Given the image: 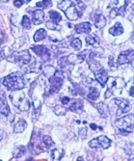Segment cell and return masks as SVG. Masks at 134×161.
<instances>
[{"mask_svg":"<svg viewBox=\"0 0 134 161\" xmlns=\"http://www.w3.org/2000/svg\"><path fill=\"white\" fill-rule=\"evenodd\" d=\"M58 7L65 13L67 19L70 20L80 19L86 9L85 4L81 0H63L61 3H59Z\"/></svg>","mask_w":134,"mask_h":161,"instance_id":"cell-1","label":"cell"},{"mask_svg":"<svg viewBox=\"0 0 134 161\" xmlns=\"http://www.w3.org/2000/svg\"><path fill=\"white\" fill-rule=\"evenodd\" d=\"M1 83L8 90H11V91L21 90L25 87L24 76L20 72H13V74L3 77L1 79Z\"/></svg>","mask_w":134,"mask_h":161,"instance_id":"cell-2","label":"cell"},{"mask_svg":"<svg viewBox=\"0 0 134 161\" xmlns=\"http://www.w3.org/2000/svg\"><path fill=\"white\" fill-rule=\"evenodd\" d=\"M10 99L14 107H17L20 111H28L30 109V101L25 97V94L22 90L13 91L10 95Z\"/></svg>","mask_w":134,"mask_h":161,"instance_id":"cell-3","label":"cell"},{"mask_svg":"<svg viewBox=\"0 0 134 161\" xmlns=\"http://www.w3.org/2000/svg\"><path fill=\"white\" fill-rule=\"evenodd\" d=\"M63 80H64V75L62 72L55 71V74L48 78L49 87L47 89H46V91H47V94H46V95L48 96V95H53V94L59 93V91L61 90L62 85H63Z\"/></svg>","mask_w":134,"mask_h":161,"instance_id":"cell-4","label":"cell"},{"mask_svg":"<svg viewBox=\"0 0 134 161\" xmlns=\"http://www.w3.org/2000/svg\"><path fill=\"white\" fill-rule=\"evenodd\" d=\"M109 110L111 113H115L117 116H121L130 110V104L126 99L114 98L109 103Z\"/></svg>","mask_w":134,"mask_h":161,"instance_id":"cell-5","label":"cell"},{"mask_svg":"<svg viewBox=\"0 0 134 161\" xmlns=\"http://www.w3.org/2000/svg\"><path fill=\"white\" fill-rule=\"evenodd\" d=\"M31 59H32V56L30 53H29L28 50H23L21 52L14 51L10 55V57L7 58V60L9 62L17 64L19 67H23V66L29 64L31 62Z\"/></svg>","mask_w":134,"mask_h":161,"instance_id":"cell-6","label":"cell"},{"mask_svg":"<svg viewBox=\"0 0 134 161\" xmlns=\"http://www.w3.org/2000/svg\"><path fill=\"white\" fill-rule=\"evenodd\" d=\"M133 119H134V115L129 114L126 117H123V118L117 120L115 125L122 131V133L124 134L131 133L133 132Z\"/></svg>","mask_w":134,"mask_h":161,"instance_id":"cell-7","label":"cell"},{"mask_svg":"<svg viewBox=\"0 0 134 161\" xmlns=\"http://www.w3.org/2000/svg\"><path fill=\"white\" fill-rule=\"evenodd\" d=\"M90 67H91V69L94 71L95 77L98 80V82L100 84V86L101 87L105 86L107 79H108L107 71L101 67V65H99L97 61H94V60H93V62L90 63Z\"/></svg>","mask_w":134,"mask_h":161,"instance_id":"cell-8","label":"cell"},{"mask_svg":"<svg viewBox=\"0 0 134 161\" xmlns=\"http://www.w3.org/2000/svg\"><path fill=\"white\" fill-rule=\"evenodd\" d=\"M108 82V88L107 92L105 93V98H108L115 91L116 89H122L126 86V82L123 78L121 77H108L107 79Z\"/></svg>","mask_w":134,"mask_h":161,"instance_id":"cell-9","label":"cell"},{"mask_svg":"<svg viewBox=\"0 0 134 161\" xmlns=\"http://www.w3.org/2000/svg\"><path fill=\"white\" fill-rule=\"evenodd\" d=\"M110 146H111V140L104 135L98 136L89 142V147L92 149H99L100 148L103 150H106L110 147Z\"/></svg>","mask_w":134,"mask_h":161,"instance_id":"cell-10","label":"cell"},{"mask_svg":"<svg viewBox=\"0 0 134 161\" xmlns=\"http://www.w3.org/2000/svg\"><path fill=\"white\" fill-rule=\"evenodd\" d=\"M31 49L44 61H49L51 58V53L46 46H32Z\"/></svg>","mask_w":134,"mask_h":161,"instance_id":"cell-11","label":"cell"},{"mask_svg":"<svg viewBox=\"0 0 134 161\" xmlns=\"http://www.w3.org/2000/svg\"><path fill=\"white\" fill-rule=\"evenodd\" d=\"M133 55L134 52L133 50H126L123 51L118 57V65H126V64H130L133 61Z\"/></svg>","mask_w":134,"mask_h":161,"instance_id":"cell-12","label":"cell"},{"mask_svg":"<svg viewBox=\"0 0 134 161\" xmlns=\"http://www.w3.org/2000/svg\"><path fill=\"white\" fill-rule=\"evenodd\" d=\"M91 19L93 20L94 25L98 29L103 28L106 24V19L104 18V16L100 13H92L91 14Z\"/></svg>","mask_w":134,"mask_h":161,"instance_id":"cell-13","label":"cell"},{"mask_svg":"<svg viewBox=\"0 0 134 161\" xmlns=\"http://www.w3.org/2000/svg\"><path fill=\"white\" fill-rule=\"evenodd\" d=\"M74 27H75V32L77 34H89L92 30V24L90 22H82L76 24Z\"/></svg>","mask_w":134,"mask_h":161,"instance_id":"cell-14","label":"cell"},{"mask_svg":"<svg viewBox=\"0 0 134 161\" xmlns=\"http://www.w3.org/2000/svg\"><path fill=\"white\" fill-rule=\"evenodd\" d=\"M44 19V12L42 10H35L32 12V20L35 25L41 24Z\"/></svg>","mask_w":134,"mask_h":161,"instance_id":"cell-15","label":"cell"},{"mask_svg":"<svg viewBox=\"0 0 134 161\" xmlns=\"http://www.w3.org/2000/svg\"><path fill=\"white\" fill-rule=\"evenodd\" d=\"M69 105V109L71 112H79L83 109V101L80 99H70Z\"/></svg>","mask_w":134,"mask_h":161,"instance_id":"cell-16","label":"cell"},{"mask_svg":"<svg viewBox=\"0 0 134 161\" xmlns=\"http://www.w3.org/2000/svg\"><path fill=\"white\" fill-rule=\"evenodd\" d=\"M42 70V63L38 60H34L33 63L26 69V72H33V74H39Z\"/></svg>","mask_w":134,"mask_h":161,"instance_id":"cell-17","label":"cell"},{"mask_svg":"<svg viewBox=\"0 0 134 161\" xmlns=\"http://www.w3.org/2000/svg\"><path fill=\"white\" fill-rule=\"evenodd\" d=\"M85 41H86V42H87V45H89V46H92V47H100V41H99V39L96 36V35H91V36H87L86 38H85Z\"/></svg>","mask_w":134,"mask_h":161,"instance_id":"cell-18","label":"cell"},{"mask_svg":"<svg viewBox=\"0 0 134 161\" xmlns=\"http://www.w3.org/2000/svg\"><path fill=\"white\" fill-rule=\"evenodd\" d=\"M109 33L112 36H120L124 33V27L120 22H117L112 28L109 29Z\"/></svg>","mask_w":134,"mask_h":161,"instance_id":"cell-19","label":"cell"},{"mask_svg":"<svg viewBox=\"0 0 134 161\" xmlns=\"http://www.w3.org/2000/svg\"><path fill=\"white\" fill-rule=\"evenodd\" d=\"M0 113L3 114L4 116L8 117L10 115V108H9V105L7 103V101H6V98L5 97H2V98H0Z\"/></svg>","mask_w":134,"mask_h":161,"instance_id":"cell-20","label":"cell"},{"mask_svg":"<svg viewBox=\"0 0 134 161\" xmlns=\"http://www.w3.org/2000/svg\"><path fill=\"white\" fill-rule=\"evenodd\" d=\"M27 127V123L24 120H20L14 127V133H21L23 132V130Z\"/></svg>","mask_w":134,"mask_h":161,"instance_id":"cell-21","label":"cell"},{"mask_svg":"<svg viewBox=\"0 0 134 161\" xmlns=\"http://www.w3.org/2000/svg\"><path fill=\"white\" fill-rule=\"evenodd\" d=\"M98 97H99V90L96 87H91L90 90H89L88 95H87V97L89 99L95 101V100H97L98 98Z\"/></svg>","mask_w":134,"mask_h":161,"instance_id":"cell-22","label":"cell"},{"mask_svg":"<svg viewBox=\"0 0 134 161\" xmlns=\"http://www.w3.org/2000/svg\"><path fill=\"white\" fill-rule=\"evenodd\" d=\"M46 37H47V31L44 30L43 28H41V29H39V30L35 33V35H34V41L36 42H41V41L44 40V39H46Z\"/></svg>","mask_w":134,"mask_h":161,"instance_id":"cell-23","label":"cell"},{"mask_svg":"<svg viewBox=\"0 0 134 161\" xmlns=\"http://www.w3.org/2000/svg\"><path fill=\"white\" fill-rule=\"evenodd\" d=\"M50 156L52 160H61L62 157L64 156V151L59 150V149H54L50 152Z\"/></svg>","mask_w":134,"mask_h":161,"instance_id":"cell-24","label":"cell"},{"mask_svg":"<svg viewBox=\"0 0 134 161\" xmlns=\"http://www.w3.org/2000/svg\"><path fill=\"white\" fill-rule=\"evenodd\" d=\"M13 52H14V51L12 50L11 47H3L1 50H0V61H1V60H4V59L7 60V58H9L10 55H11Z\"/></svg>","mask_w":134,"mask_h":161,"instance_id":"cell-25","label":"cell"},{"mask_svg":"<svg viewBox=\"0 0 134 161\" xmlns=\"http://www.w3.org/2000/svg\"><path fill=\"white\" fill-rule=\"evenodd\" d=\"M49 18H50L51 21H53L54 23H57V24L62 20V16L56 11L49 12Z\"/></svg>","mask_w":134,"mask_h":161,"instance_id":"cell-26","label":"cell"},{"mask_svg":"<svg viewBox=\"0 0 134 161\" xmlns=\"http://www.w3.org/2000/svg\"><path fill=\"white\" fill-rule=\"evenodd\" d=\"M42 144L44 145V147H46L47 149H50L52 146L54 145V142H53V140L51 139V137L50 136H48V135H44L43 137H42Z\"/></svg>","mask_w":134,"mask_h":161,"instance_id":"cell-27","label":"cell"},{"mask_svg":"<svg viewBox=\"0 0 134 161\" xmlns=\"http://www.w3.org/2000/svg\"><path fill=\"white\" fill-rule=\"evenodd\" d=\"M24 153H25V148L23 147V146H18V147L14 149V157L20 158Z\"/></svg>","mask_w":134,"mask_h":161,"instance_id":"cell-28","label":"cell"},{"mask_svg":"<svg viewBox=\"0 0 134 161\" xmlns=\"http://www.w3.org/2000/svg\"><path fill=\"white\" fill-rule=\"evenodd\" d=\"M36 5L37 7H40L42 9H48L52 6V1L51 0H42L41 2H38Z\"/></svg>","mask_w":134,"mask_h":161,"instance_id":"cell-29","label":"cell"},{"mask_svg":"<svg viewBox=\"0 0 134 161\" xmlns=\"http://www.w3.org/2000/svg\"><path fill=\"white\" fill-rule=\"evenodd\" d=\"M70 46L75 49V50H80L82 47V43L81 41L77 38H74L71 42H70Z\"/></svg>","mask_w":134,"mask_h":161,"instance_id":"cell-30","label":"cell"},{"mask_svg":"<svg viewBox=\"0 0 134 161\" xmlns=\"http://www.w3.org/2000/svg\"><path fill=\"white\" fill-rule=\"evenodd\" d=\"M21 25L24 29H30L31 28V19L28 16H23Z\"/></svg>","mask_w":134,"mask_h":161,"instance_id":"cell-31","label":"cell"},{"mask_svg":"<svg viewBox=\"0 0 134 161\" xmlns=\"http://www.w3.org/2000/svg\"><path fill=\"white\" fill-rule=\"evenodd\" d=\"M43 71H44V75H46V76L47 78H49L50 76H52L55 74L56 69L52 66H47L46 68H44V70Z\"/></svg>","mask_w":134,"mask_h":161,"instance_id":"cell-32","label":"cell"},{"mask_svg":"<svg viewBox=\"0 0 134 161\" xmlns=\"http://www.w3.org/2000/svg\"><path fill=\"white\" fill-rule=\"evenodd\" d=\"M66 112H67V110H66V108H65L64 105H62V106H61V105H56V106L54 107V113H55L57 116L65 115Z\"/></svg>","mask_w":134,"mask_h":161,"instance_id":"cell-33","label":"cell"},{"mask_svg":"<svg viewBox=\"0 0 134 161\" xmlns=\"http://www.w3.org/2000/svg\"><path fill=\"white\" fill-rule=\"evenodd\" d=\"M47 27L51 29V30H56V31H60L61 30V26L58 25L57 23H54L53 21H47Z\"/></svg>","mask_w":134,"mask_h":161,"instance_id":"cell-34","label":"cell"},{"mask_svg":"<svg viewBox=\"0 0 134 161\" xmlns=\"http://www.w3.org/2000/svg\"><path fill=\"white\" fill-rule=\"evenodd\" d=\"M58 64L61 68H65L69 65V61H68V57L67 56H64V57H61L60 59L58 60Z\"/></svg>","mask_w":134,"mask_h":161,"instance_id":"cell-35","label":"cell"},{"mask_svg":"<svg viewBox=\"0 0 134 161\" xmlns=\"http://www.w3.org/2000/svg\"><path fill=\"white\" fill-rule=\"evenodd\" d=\"M96 107L98 108V110L99 114H100L102 117H106L105 110H104V105H103L102 102H100V103H98V104H96Z\"/></svg>","mask_w":134,"mask_h":161,"instance_id":"cell-36","label":"cell"},{"mask_svg":"<svg viewBox=\"0 0 134 161\" xmlns=\"http://www.w3.org/2000/svg\"><path fill=\"white\" fill-rule=\"evenodd\" d=\"M108 66L111 68V69H115L117 67H116V64H114V58L112 56H110L109 58V62H108Z\"/></svg>","mask_w":134,"mask_h":161,"instance_id":"cell-37","label":"cell"},{"mask_svg":"<svg viewBox=\"0 0 134 161\" xmlns=\"http://www.w3.org/2000/svg\"><path fill=\"white\" fill-rule=\"evenodd\" d=\"M61 101H62V104H63L64 106H67V105H69V103H70V98L68 97H64L61 98Z\"/></svg>","mask_w":134,"mask_h":161,"instance_id":"cell-38","label":"cell"},{"mask_svg":"<svg viewBox=\"0 0 134 161\" xmlns=\"http://www.w3.org/2000/svg\"><path fill=\"white\" fill-rule=\"evenodd\" d=\"M119 3V0H110V5L109 8H116Z\"/></svg>","mask_w":134,"mask_h":161,"instance_id":"cell-39","label":"cell"},{"mask_svg":"<svg viewBox=\"0 0 134 161\" xmlns=\"http://www.w3.org/2000/svg\"><path fill=\"white\" fill-rule=\"evenodd\" d=\"M14 6H16L17 8H20L23 4V2H22V0H14Z\"/></svg>","mask_w":134,"mask_h":161,"instance_id":"cell-40","label":"cell"},{"mask_svg":"<svg viewBox=\"0 0 134 161\" xmlns=\"http://www.w3.org/2000/svg\"><path fill=\"white\" fill-rule=\"evenodd\" d=\"M117 14H118V10L116 8H113L112 11H111V13H110V17L111 18H115Z\"/></svg>","mask_w":134,"mask_h":161,"instance_id":"cell-41","label":"cell"},{"mask_svg":"<svg viewBox=\"0 0 134 161\" xmlns=\"http://www.w3.org/2000/svg\"><path fill=\"white\" fill-rule=\"evenodd\" d=\"M90 127H91L92 130H96L97 129V125L96 124H91L90 125Z\"/></svg>","mask_w":134,"mask_h":161,"instance_id":"cell-42","label":"cell"},{"mask_svg":"<svg viewBox=\"0 0 134 161\" xmlns=\"http://www.w3.org/2000/svg\"><path fill=\"white\" fill-rule=\"evenodd\" d=\"M129 95L133 97V85H131V88L129 89Z\"/></svg>","mask_w":134,"mask_h":161,"instance_id":"cell-43","label":"cell"},{"mask_svg":"<svg viewBox=\"0 0 134 161\" xmlns=\"http://www.w3.org/2000/svg\"><path fill=\"white\" fill-rule=\"evenodd\" d=\"M5 97V94L3 93V91L1 90V88H0V98H2V97Z\"/></svg>","mask_w":134,"mask_h":161,"instance_id":"cell-44","label":"cell"},{"mask_svg":"<svg viewBox=\"0 0 134 161\" xmlns=\"http://www.w3.org/2000/svg\"><path fill=\"white\" fill-rule=\"evenodd\" d=\"M23 1H24L25 3H29V2H30V1H31V0H23Z\"/></svg>","mask_w":134,"mask_h":161,"instance_id":"cell-45","label":"cell"},{"mask_svg":"<svg viewBox=\"0 0 134 161\" xmlns=\"http://www.w3.org/2000/svg\"><path fill=\"white\" fill-rule=\"evenodd\" d=\"M1 2H7V1H9V0H0Z\"/></svg>","mask_w":134,"mask_h":161,"instance_id":"cell-46","label":"cell"},{"mask_svg":"<svg viewBox=\"0 0 134 161\" xmlns=\"http://www.w3.org/2000/svg\"><path fill=\"white\" fill-rule=\"evenodd\" d=\"M77 160H83V158L82 157H78V159Z\"/></svg>","mask_w":134,"mask_h":161,"instance_id":"cell-47","label":"cell"},{"mask_svg":"<svg viewBox=\"0 0 134 161\" xmlns=\"http://www.w3.org/2000/svg\"><path fill=\"white\" fill-rule=\"evenodd\" d=\"M0 42H1V37H0Z\"/></svg>","mask_w":134,"mask_h":161,"instance_id":"cell-48","label":"cell"}]
</instances>
